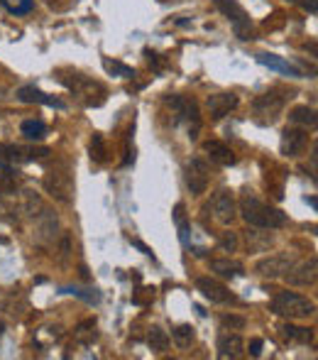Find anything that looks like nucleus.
<instances>
[{
  "instance_id": "1",
  "label": "nucleus",
  "mask_w": 318,
  "mask_h": 360,
  "mask_svg": "<svg viewBox=\"0 0 318 360\" xmlns=\"http://www.w3.org/2000/svg\"><path fill=\"white\" fill-rule=\"evenodd\" d=\"M240 214L250 226L255 228H265V231H272V228H281L286 223V216L281 214L279 209L265 204V201L257 199L252 191H245L240 199Z\"/></svg>"
},
{
  "instance_id": "2",
  "label": "nucleus",
  "mask_w": 318,
  "mask_h": 360,
  "mask_svg": "<svg viewBox=\"0 0 318 360\" xmlns=\"http://www.w3.org/2000/svg\"><path fill=\"white\" fill-rule=\"evenodd\" d=\"M272 311L284 319H309L314 316L316 304L296 292H279L272 299Z\"/></svg>"
},
{
  "instance_id": "3",
  "label": "nucleus",
  "mask_w": 318,
  "mask_h": 360,
  "mask_svg": "<svg viewBox=\"0 0 318 360\" xmlns=\"http://www.w3.org/2000/svg\"><path fill=\"white\" fill-rule=\"evenodd\" d=\"M166 105H169L171 113H174V123L186 125L189 138L196 140V135H199V130H201L199 103H196L194 98H189V96H169V98H166Z\"/></svg>"
},
{
  "instance_id": "4",
  "label": "nucleus",
  "mask_w": 318,
  "mask_h": 360,
  "mask_svg": "<svg viewBox=\"0 0 318 360\" xmlns=\"http://www.w3.org/2000/svg\"><path fill=\"white\" fill-rule=\"evenodd\" d=\"M62 84H67V89H72L74 96H79V101L84 105H100L105 98L103 84L88 79V76H81V74L62 76Z\"/></svg>"
},
{
  "instance_id": "5",
  "label": "nucleus",
  "mask_w": 318,
  "mask_h": 360,
  "mask_svg": "<svg viewBox=\"0 0 318 360\" xmlns=\"http://www.w3.org/2000/svg\"><path fill=\"white\" fill-rule=\"evenodd\" d=\"M213 3L218 5L220 13L233 22V30L240 39H252V22L238 0H213Z\"/></svg>"
},
{
  "instance_id": "6",
  "label": "nucleus",
  "mask_w": 318,
  "mask_h": 360,
  "mask_svg": "<svg viewBox=\"0 0 318 360\" xmlns=\"http://www.w3.org/2000/svg\"><path fill=\"white\" fill-rule=\"evenodd\" d=\"M44 189L47 194H52L57 201L62 204H69L74 199V181H72V174L67 169H49L44 174Z\"/></svg>"
},
{
  "instance_id": "7",
  "label": "nucleus",
  "mask_w": 318,
  "mask_h": 360,
  "mask_svg": "<svg viewBox=\"0 0 318 360\" xmlns=\"http://www.w3.org/2000/svg\"><path fill=\"white\" fill-rule=\"evenodd\" d=\"M32 223H34V240L39 243V245H52L54 240H57L59 236V221L57 216L52 214V211L42 209L37 216H32Z\"/></svg>"
},
{
  "instance_id": "8",
  "label": "nucleus",
  "mask_w": 318,
  "mask_h": 360,
  "mask_svg": "<svg viewBox=\"0 0 318 360\" xmlns=\"http://www.w3.org/2000/svg\"><path fill=\"white\" fill-rule=\"evenodd\" d=\"M206 211H211V216H213L218 223L230 226V223L235 221V199H233V194H230L228 189L216 191L213 199H211V204L206 206Z\"/></svg>"
},
{
  "instance_id": "9",
  "label": "nucleus",
  "mask_w": 318,
  "mask_h": 360,
  "mask_svg": "<svg viewBox=\"0 0 318 360\" xmlns=\"http://www.w3.org/2000/svg\"><path fill=\"white\" fill-rule=\"evenodd\" d=\"M52 152L47 147H22V145H0V160L3 162H15V165H22V162H34L44 160Z\"/></svg>"
},
{
  "instance_id": "10",
  "label": "nucleus",
  "mask_w": 318,
  "mask_h": 360,
  "mask_svg": "<svg viewBox=\"0 0 318 360\" xmlns=\"http://www.w3.org/2000/svg\"><path fill=\"white\" fill-rule=\"evenodd\" d=\"M211 169L206 165V160L201 157H194V160L186 165V186L194 196H201L206 189H208V179H211Z\"/></svg>"
},
{
  "instance_id": "11",
  "label": "nucleus",
  "mask_w": 318,
  "mask_h": 360,
  "mask_svg": "<svg viewBox=\"0 0 318 360\" xmlns=\"http://www.w3.org/2000/svg\"><path fill=\"white\" fill-rule=\"evenodd\" d=\"M10 196H13V201H10L8 209L13 211V214H18V218H32L44 209L42 199H39V194H34V191L25 189V191H15V194H10Z\"/></svg>"
},
{
  "instance_id": "12",
  "label": "nucleus",
  "mask_w": 318,
  "mask_h": 360,
  "mask_svg": "<svg viewBox=\"0 0 318 360\" xmlns=\"http://www.w3.org/2000/svg\"><path fill=\"white\" fill-rule=\"evenodd\" d=\"M286 103V96H281L279 91H267V94L257 96L252 108H255V115H260L262 120H277V115L281 113Z\"/></svg>"
},
{
  "instance_id": "13",
  "label": "nucleus",
  "mask_w": 318,
  "mask_h": 360,
  "mask_svg": "<svg viewBox=\"0 0 318 360\" xmlns=\"http://www.w3.org/2000/svg\"><path fill=\"white\" fill-rule=\"evenodd\" d=\"M196 287H199V292L204 294L206 299H211L213 304H233L235 302V294L225 285H220L218 280L199 277V280H196Z\"/></svg>"
},
{
  "instance_id": "14",
  "label": "nucleus",
  "mask_w": 318,
  "mask_h": 360,
  "mask_svg": "<svg viewBox=\"0 0 318 360\" xmlns=\"http://www.w3.org/2000/svg\"><path fill=\"white\" fill-rule=\"evenodd\" d=\"M284 277H286V282H289V285H294V287L314 285V282H316V257L291 265L289 270L284 272Z\"/></svg>"
},
{
  "instance_id": "15",
  "label": "nucleus",
  "mask_w": 318,
  "mask_h": 360,
  "mask_svg": "<svg viewBox=\"0 0 318 360\" xmlns=\"http://www.w3.org/2000/svg\"><path fill=\"white\" fill-rule=\"evenodd\" d=\"M291 265H294V257H291L289 252H277V255H270V257H265V260L257 262V275L279 277V275H284Z\"/></svg>"
},
{
  "instance_id": "16",
  "label": "nucleus",
  "mask_w": 318,
  "mask_h": 360,
  "mask_svg": "<svg viewBox=\"0 0 318 360\" xmlns=\"http://www.w3.org/2000/svg\"><path fill=\"white\" fill-rule=\"evenodd\" d=\"M309 145V135L304 130H296V128H286L284 135H281V152L286 157H299L301 152L306 150Z\"/></svg>"
},
{
  "instance_id": "17",
  "label": "nucleus",
  "mask_w": 318,
  "mask_h": 360,
  "mask_svg": "<svg viewBox=\"0 0 318 360\" xmlns=\"http://www.w3.org/2000/svg\"><path fill=\"white\" fill-rule=\"evenodd\" d=\"M238 108V96L235 94H216L208 96V110L213 118H223L230 110Z\"/></svg>"
},
{
  "instance_id": "18",
  "label": "nucleus",
  "mask_w": 318,
  "mask_h": 360,
  "mask_svg": "<svg viewBox=\"0 0 318 360\" xmlns=\"http://www.w3.org/2000/svg\"><path fill=\"white\" fill-rule=\"evenodd\" d=\"M204 150L211 157V162H216V165H223V167L235 165V152L225 143H220V140H208L204 145Z\"/></svg>"
},
{
  "instance_id": "19",
  "label": "nucleus",
  "mask_w": 318,
  "mask_h": 360,
  "mask_svg": "<svg viewBox=\"0 0 318 360\" xmlns=\"http://www.w3.org/2000/svg\"><path fill=\"white\" fill-rule=\"evenodd\" d=\"M18 98L22 101V103H42V105H54V108H64V101H59V98H54V96L44 94V91L34 89V86L20 89Z\"/></svg>"
},
{
  "instance_id": "20",
  "label": "nucleus",
  "mask_w": 318,
  "mask_h": 360,
  "mask_svg": "<svg viewBox=\"0 0 318 360\" xmlns=\"http://www.w3.org/2000/svg\"><path fill=\"white\" fill-rule=\"evenodd\" d=\"M245 353V341L238 333H223L218 338V356L220 358H240Z\"/></svg>"
},
{
  "instance_id": "21",
  "label": "nucleus",
  "mask_w": 318,
  "mask_h": 360,
  "mask_svg": "<svg viewBox=\"0 0 318 360\" xmlns=\"http://www.w3.org/2000/svg\"><path fill=\"white\" fill-rule=\"evenodd\" d=\"M211 272H216L220 277H228V280H235V277H240L245 272V267H242V262L228 257V260H211Z\"/></svg>"
},
{
  "instance_id": "22",
  "label": "nucleus",
  "mask_w": 318,
  "mask_h": 360,
  "mask_svg": "<svg viewBox=\"0 0 318 360\" xmlns=\"http://www.w3.org/2000/svg\"><path fill=\"white\" fill-rule=\"evenodd\" d=\"M257 62L265 64V67H270V69H274V72L289 74V76H301V72L294 67V64L284 62V59L277 57V54H257Z\"/></svg>"
},
{
  "instance_id": "23",
  "label": "nucleus",
  "mask_w": 318,
  "mask_h": 360,
  "mask_svg": "<svg viewBox=\"0 0 318 360\" xmlns=\"http://www.w3.org/2000/svg\"><path fill=\"white\" fill-rule=\"evenodd\" d=\"M15 191H18V172L8 162H0V196H10Z\"/></svg>"
},
{
  "instance_id": "24",
  "label": "nucleus",
  "mask_w": 318,
  "mask_h": 360,
  "mask_svg": "<svg viewBox=\"0 0 318 360\" xmlns=\"http://www.w3.org/2000/svg\"><path fill=\"white\" fill-rule=\"evenodd\" d=\"M74 338H77L81 346H91V343L98 338V331H95L93 319H88V321H81L77 326V331H74Z\"/></svg>"
},
{
  "instance_id": "25",
  "label": "nucleus",
  "mask_w": 318,
  "mask_h": 360,
  "mask_svg": "<svg viewBox=\"0 0 318 360\" xmlns=\"http://www.w3.org/2000/svg\"><path fill=\"white\" fill-rule=\"evenodd\" d=\"M289 120L296 125H306V128H314L316 125V110L309 108V105H299L289 113Z\"/></svg>"
},
{
  "instance_id": "26",
  "label": "nucleus",
  "mask_w": 318,
  "mask_h": 360,
  "mask_svg": "<svg viewBox=\"0 0 318 360\" xmlns=\"http://www.w3.org/2000/svg\"><path fill=\"white\" fill-rule=\"evenodd\" d=\"M281 333H284L286 341H299V343H311V341H314V331H311V328L291 326V323H286V326L281 328Z\"/></svg>"
},
{
  "instance_id": "27",
  "label": "nucleus",
  "mask_w": 318,
  "mask_h": 360,
  "mask_svg": "<svg viewBox=\"0 0 318 360\" xmlns=\"http://www.w3.org/2000/svg\"><path fill=\"white\" fill-rule=\"evenodd\" d=\"M171 336H174V343L179 348H189L191 343L196 341V331H194V326H189V323H181V326H176L174 331H171Z\"/></svg>"
},
{
  "instance_id": "28",
  "label": "nucleus",
  "mask_w": 318,
  "mask_h": 360,
  "mask_svg": "<svg viewBox=\"0 0 318 360\" xmlns=\"http://www.w3.org/2000/svg\"><path fill=\"white\" fill-rule=\"evenodd\" d=\"M147 343H150V348H152L154 353H164L166 348H169V336H166V331H161L159 326H152V328H150Z\"/></svg>"
},
{
  "instance_id": "29",
  "label": "nucleus",
  "mask_w": 318,
  "mask_h": 360,
  "mask_svg": "<svg viewBox=\"0 0 318 360\" xmlns=\"http://www.w3.org/2000/svg\"><path fill=\"white\" fill-rule=\"evenodd\" d=\"M44 133H47V125L42 120H25L22 123V135L27 140H42Z\"/></svg>"
},
{
  "instance_id": "30",
  "label": "nucleus",
  "mask_w": 318,
  "mask_h": 360,
  "mask_svg": "<svg viewBox=\"0 0 318 360\" xmlns=\"http://www.w3.org/2000/svg\"><path fill=\"white\" fill-rule=\"evenodd\" d=\"M0 3L13 15H27V13H32V8H34V0H0Z\"/></svg>"
},
{
  "instance_id": "31",
  "label": "nucleus",
  "mask_w": 318,
  "mask_h": 360,
  "mask_svg": "<svg viewBox=\"0 0 318 360\" xmlns=\"http://www.w3.org/2000/svg\"><path fill=\"white\" fill-rule=\"evenodd\" d=\"M103 69L113 76H120V79H133L135 76L133 69L125 67V64H120V62H113V59H103Z\"/></svg>"
},
{
  "instance_id": "32",
  "label": "nucleus",
  "mask_w": 318,
  "mask_h": 360,
  "mask_svg": "<svg viewBox=\"0 0 318 360\" xmlns=\"http://www.w3.org/2000/svg\"><path fill=\"white\" fill-rule=\"evenodd\" d=\"M91 160H93V162H105V160H108V150H105L103 135H93V140H91Z\"/></svg>"
},
{
  "instance_id": "33",
  "label": "nucleus",
  "mask_w": 318,
  "mask_h": 360,
  "mask_svg": "<svg viewBox=\"0 0 318 360\" xmlns=\"http://www.w3.org/2000/svg\"><path fill=\"white\" fill-rule=\"evenodd\" d=\"M174 221H176V226H179L181 243H184V245H189V223H186L184 204H179V206H176V211H174Z\"/></svg>"
},
{
  "instance_id": "34",
  "label": "nucleus",
  "mask_w": 318,
  "mask_h": 360,
  "mask_svg": "<svg viewBox=\"0 0 318 360\" xmlns=\"http://www.w3.org/2000/svg\"><path fill=\"white\" fill-rule=\"evenodd\" d=\"M220 248H223L225 252H235L238 250V236H235V233H223V236H220Z\"/></svg>"
},
{
  "instance_id": "35",
  "label": "nucleus",
  "mask_w": 318,
  "mask_h": 360,
  "mask_svg": "<svg viewBox=\"0 0 318 360\" xmlns=\"http://www.w3.org/2000/svg\"><path fill=\"white\" fill-rule=\"evenodd\" d=\"M135 304H147V302H152L154 299V289H150V287H143V289H138V294H135Z\"/></svg>"
},
{
  "instance_id": "36",
  "label": "nucleus",
  "mask_w": 318,
  "mask_h": 360,
  "mask_svg": "<svg viewBox=\"0 0 318 360\" xmlns=\"http://www.w3.org/2000/svg\"><path fill=\"white\" fill-rule=\"evenodd\" d=\"M220 321H223L225 328H242L245 326V319L242 316H223Z\"/></svg>"
},
{
  "instance_id": "37",
  "label": "nucleus",
  "mask_w": 318,
  "mask_h": 360,
  "mask_svg": "<svg viewBox=\"0 0 318 360\" xmlns=\"http://www.w3.org/2000/svg\"><path fill=\"white\" fill-rule=\"evenodd\" d=\"M289 3H294V5H299V8H304V10H309V13H316V10H318V5H316V0H289Z\"/></svg>"
},
{
  "instance_id": "38",
  "label": "nucleus",
  "mask_w": 318,
  "mask_h": 360,
  "mask_svg": "<svg viewBox=\"0 0 318 360\" xmlns=\"http://www.w3.org/2000/svg\"><path fill=\"white\" fill-rule=\"evenodd\" d=\"M262 346H265V343H262V338H252L250 341V356H260L262 353Z\"/></svg>"
},
{
  "instance_id": "39",
  "label": "nucleus",
  "mask_w": 318,
  "mask_h": 360,
  "mask_svg": "<svg viewBox=\"0 0 318 360\" xmlns=\"http://www.w3.org/2000/svg\"><path fill=\"white\" fill-rule=\"evenodd\" d=\"M44 3H47L49 8H54V10H67L69 8V5L62 3V0H44Z\"/></svg>"
},
{
  "instance_id": "40",
  "label": "nucleus",
  "mask_w": 318,
  "mask_h": 360,
  "mask_svg": "<svg viewBox=\"0 0 318 360\" xmlns=\"http://www.w3.org/2000/svg\"><path fill=\"white\" fill-rule=\"evenodd\" d=\"M133 245H138V248H140V250H143V252H145V255H152V250H150V248H147V245H143V243H140V240H133Z\"/></svg>"
}]
</instances>
